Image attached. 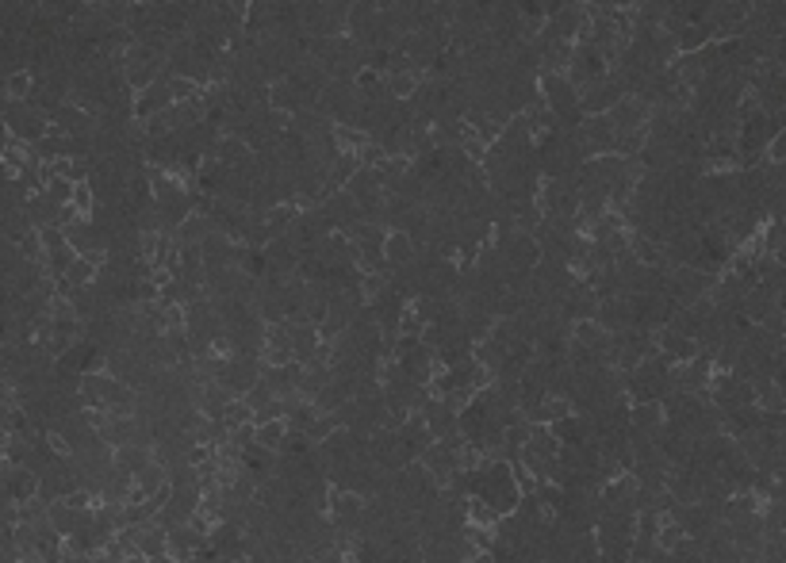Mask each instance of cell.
<instances>
[{"mask_svg":"<svg viewBox=\"0 0 786 563\" xmlns=\"http://www.w3.org/2000/svg\"><path fill=\"white\" fill-rule=\"evenodd\" d=\"M123 563H150V559H142V556H127Z\"/></svg>","mask_w":786,"mask_h":563,"instance_id":"1","label":"cell"}]
</instances>
